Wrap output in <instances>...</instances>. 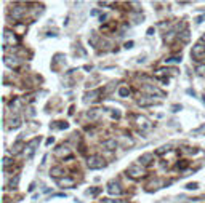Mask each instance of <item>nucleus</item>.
Here are the masks:
<instances>
[{
    "mask_svg": "<svg viewBox=\"0 0 205 203\" xmlns=\"http://www.w3.org/2000/svg\"><path fill=\"white\" fill-rule=\"evenodd\" d=\"M5 64L7 66H10V67H16L18 64H19V59L16 58V56H5Z\"/></svg>",
    "mask_w": 205,
    "mask_h": 203,
    "instance_id": "9b49d317",
    "label": "nucleus"
},
{
    "mask_svg": "<svg viewBox=\"0 0 205 203\" xmlns=\"http://www.w3.org/2000/svg\"><path fill=\"white\" fill-rule=\"evenodd\" d=\"M173 35H175V31H170L168 35H165V40H167V42H170V40L173 38Z\"/></svg>",
    "mask_w": 205,
    "mask_h": 203,
    "instance_id": "2f4dec72",
    "label": "nucleus"
},
{
    "mask_svg": "<svg viewBox=\"0 0 205 203\" xmlns=\"http://www.w3.org/2000/svg\"><path fill=\"white\" fill-rule=\"evenodd\" d=\"M202 55H205V47H203L202 43H197V45L192 48V56L197 58V59H200Z\"/></svg>",
    "mask_w": 205,
    "mask_h": 203,
    "instance_id": "1a4fd4ad",
    "label": "nucleus"
},
{
    "mask_svg": "<svg viewBox=\"0 0 205 203\" xmlns=\"http://www.w3.org/2000/svg\"><path fill=\"white\" fill-rule=\"evenodd\" d=\"M107 194H109V195H120V194H122L120 184H119L117 181H109V182H107Z\"/></svg>",
    "mask_w": 205,
    "mask_h": 203,
    "instance_id": "20e7f679",
    "label": "nucleus"
},
{
    "mask_svg": "<svg viewBox=\"0 0 205 203\" xmlns=\"http://www.w3.org/2000/svg\"><path fill=\"white\" fill-rule=\"evenodd\" d=\"M54 142V138H48L47 139V146H50V144H53Z\"/></svg>",
    "mask_w": 205,
    "mask_h": 203,
    "instance_id": "f704fd0d",
    "label": "nucleus"
},
{
    "mask_svg": "<svg viewBox=\"0 0 205 203\" xmlns=\"http://www.w3.org/2000/svg\"><path fill=\"white\" fill-rule=\"evenodd\" d=\"M112 117L114 118H120V112H112Z\"/></svg>",
    "mask_w": 205,
    "mask_h": 203,
    "instance_id": "e433bc0d",
    "label": "nucleus"
},
{
    "mask_svg": "<svg viewBox=\"0 0 205 203\" xmlns=\"http://www.w3.org/2000/svg\"><path fill=\"white\" fill-rule=\"evenodd\" d=\"M203 18H205V16H199V18H197V21H196V22H197V24H200V22H202V21H203Z\"/></svg>",
    "mask_w": 205,
    "mask_h": 203,
    "instance_id": "58836bf2",
    "label": "nucleus"
},
{
    "mask_svg": "<svg viewBox=\"0 0 205 203\" xmlns=\"http://www.w3.org/2000/svg\"><path fill=\"white\" fill-rule=\"evenodd\" d=\"M144 90L146 91H149V93H152V94H159V96H163V93L157 88V87H151V85H146L144 87Z\"/></svg>",
    "mask_w": 205,
    "mask_h": 203,
    "instance_id": "f3484780",
    "label": "nucleus"
},
{
    "mask_svg": "<svg viewBox=\"0 0 205 203\" xmlns=\"http://www.w3.org/2000/svg\"><path fill=\"white\" fill-rule=\"evenodd\" d=\"M176 62H181V56H173L165 59V64H176Z\"/></svg>",
    "mask_w": 205,
    "mask_h": 203,
    "instance_id": "4be33fe9",
    "label": "nucleus"
},
{
    "mask_svg": "<svg viewBox=\"0 0 205 203\" xmlns=\"http://www.w3.org/2000/svg\"><path fill=\"white\" fill-rule=\"evenodd\" d=\"M127 174L130 176V178H133V179H138V178H143V176L146 174V170L141 165H131V166H128Z\"/></svg>",
    "mask_w": 205,
    "mask_h": 203,
    "instance_id": "f03ea898",
    "label": "nucleus"
},
{
    "mask_svg": "<svg viewBox=\"0 0 205 203\" xmlns=\"http://www.w3.org/2000/svg\"><path fill=\"white\" fill-rule=\"evenodd\" d=\"M98 94H100V91L96 90V91H91V93H87L85 94V102H88V101H95V99H96V96H98Z\"/></svg>",
    "mask_w": 205,
    "mask_h": 203,
    "instance_id": "a211bd4d",
    "label": "nucleus"
},
{
    "mask_svg": "<svg viewBox=\"0 0 205 203\" xmlns=\"http://www.w3.org/2000/svg\"><path fill=\"white\" fill-rule=\"evenodd\" d=\"M8 123H10V128H19V126H21V118H19V117H15V118H11Z\"/></svg>",
    "mask_w": 205,
    "mask_h": 203,
    "instance_id": "6ab92c4d",
    "label": "nucleus"
},
{
    "mask_svg": "<svg viewBox=\"0 0 205 203\" xmlns=\"http://www.w3.org/2000/svg\"><path fill=\"white\" fill-rule=\"evenodd\" d=\"M104 19H107V15H101V16H100V21H101V22H103Z\"/></svg>",
    "mask_w": 205,
    "mask_h": 203,
    "instance_id": "4c0bfd02",
    "label": "nucleus"
},
{
    "mask_svg": "<svg viewBox=\"0 0 205 203\" xmlns=\"http://www.w3.org/2000/svg\"><path fill=\"white\" fill-rule=\"evenodd\" d=\"M24 147V144H23V141H16L15 144L11 146V149H10V152L13 154V155H16V154H19L21 152V149Z\"/></svg>",
    "mask_w": 205,
    "mask_h": 203,
    "instance_id": "f8f14e48",
    "label": "nucleus"
},
{
    "mask_svg": "<svg viewBox=\"0 0 205 203\" xmlns=\"http://www.w3.org/2000/svg\"><path fill=\"white\" fill-rule=\"evenodd\" d=\"M136 121H138V126H140L141 130H144V131H147V130L152 128V123H151V121H149L146 117H138V118H136Z\"/></svg>",
    "mask_w": 205,
    "mask_h": 203,
    "instance_id": "423d86ee",
    "label": "nucleus"
},
{
    "mask_svg": "<svg viewBox=\"0 0 205 203\" xmlns=\"http://www.w3.org/2000/svg\"><path fill=\"white\" fill-rule=\"evenodd\" d=\"M196 72L197 74H205V66H197L196 67Z\"/></svg>",
    "mask_w": 205,
    "mask_h": 203,
    "instance_id": "cd10ccee",
    "label": "nucleus"
},
{
    "mask_svg": "<svg viewBox=\"0 0 205 203\" xmlns=\"http://www.w3.org/2000/svg\"><path fill=\"white\" fill-rule=\"evenodd\" d=\"M61 174H64V171H63V168H59V166H54V168H51L50 170V176H53V178H59Z\"/></svg>",
    "mask_w": 205,
    "mask_h": 203,
    "instance_id": "dca6fc26",
    "label": "nucleus"
},
{
    "mask_svg": "<svg viewBox=\"0 0 205 203\" xmlns=\"http://www.w3.org/2000/svg\"><path fill=\"white\" fill-rule=\"evenodd\" d=\"M101 114H103V111H101V109H91V111L87 114V117H88L90 120H96Z\"/></svg>",
    "mask_w": 205,
    "mask_h": 203,
    "instance_id": "4468645a",
    "label": "nucleus"
},
{
    "mask_svg": "<svg viewBox=\"0 0 205 203\" xmlns=\"http://www.w3.org/2000/svg\"><path fill=\"white\" fill-rule=\"evenodd\" d=\"M53 128H58V130H66V128H69V123H66V121H59V125H50Z\"/></svg>",
    "mask_w": 205,
    "mask_h": 203,
    "instance_id": "5701e85b",
    "label": "nucleus"
},
{
    "mask_svg": "<svg viewBox=\"0 0 205 203\" xmlns=\"http://www.w3.org/2000/svg\"><path fill=\"white\" fill-rule=\"evenodd\" d=\"M170 151V146H162L159 151H157V155H162V154H165V152H168Z\"/></svg>",
    "mask_w": 205,
    "mask_h": 203,
    "instance_id": "393cba45",
    "label": "nucleus"
},
{
    "mask_svg": "<svg viewBox=\"0 0 205 203\" xmlns=\"http://www.w3.org/2000/svg\"><path fill=\"white\" fill-rule=\"evenodd\" d=\"M11 163H13V161H11L8 157H3V166H5V168H7L8 165H11Z\"/></svg>",
    "mask_w": 205,
    "mask_h": 203,
    "instance_id": "c756f323",
    "label": "nucleus"
},
{
    "mask_svg": "<svg viewBox=\"0 0 205 203\" xmlns=\"http://www.w3.org/2000/svg\"><path fill=\"white\" fill-rule=\"evenodd\" d=\"M24 15H26V8H24V7H19V5L13 7V10H11V16L15 18V19H23Z\"/></svg>",
    "mask_w": 205,
    "mask_h": 203,
    "instance_id": "39448f33",
    "label": "nucleus"
},
{
    "mask_svg": "<svg viewBox=\"0 0 205 203\" xmlns=\"http://www.w3.org/2000/svg\"><path fill=\"white\" fill-rule=\"evenodd\" d=\"M138 104L140 106H152L154 104V98L152 96H144V98L138 99Z\"/></svg>",
    "mask_w": 205,
    "mask_h": 203,
    "instance_id": "ddd939ff",
    "label": "nucleus"
},
{
    "mask_svg": "<svg viewBox=\"0 0 205 203\" xmlns=\"http://www.w3.org/2000/svg\"><path fill=\"white\" fill-rule=\"evenodd\" d=\"M109 203H122L120 200H109Z\"/></svg>",
    "mask_w": 205,
    "mask_h": 203,
    "instance_id": "ea45409f",
    "label": "nucleus"
},
{
    "mask_svg": "<svg viewBox=\"0 0 205 203\" xmlns=\"http://www.w3.org/2000/svg\"><path fill=\"white\" fill-rule=\"evenodd\" d=\"M186 189H189V191H196V189H199V184L197 182H189L186 186Z\"/></svg>",
    "mask_w": 205,
    "mask_h": 203,
    "instance_id": "a878e982",
    "label": "nucleus"
},
{
    "mask_svg": "<svg viewBox=\"0 0 205 203\" xmlns=\"http://www.w3.org/2000/svg\"><path fill=\"white\" fill-rule=\"evenodd\" d=\"M74 184H75V181L72 179V178H63V179H58V186L59 187H74Z\"/></svg>",
    "mask_w": 205,
    "mask_h": 203,
    "instance_id": "9d476101",
    "label": "nucleus"
},
{
    "mask_svg": "<svg viewBox=\"0 0 205 203\" xmlns=\"http://www.w3.org/2000/svg\"><path fill=\"white\" fill-rule=\"evenodd\" d=\"M202 40H203V42H205V34H203V37H202Z\"/></svg>",
    "mask_w": 205,
    "mask_h": 203,
    "instance_id": "79ce46f5",
    "label": "nucleus"
},
{
    "mask_svg": "<svg viewBox=\"0 0 205 203\" xmlns=\"http://www.w3.org/2000/svg\"><path fill=\"white\" fill-rule=\"evenodd\" d=\"M87 163H88L90 170H101V168L106 166V160L103 157H100V155H91Z\"/></svg>",
    "mask_w": 205,
    "mask_h": 203,
    "instance_id": "f257e3e1",
    "label": "nucleus"
},
{
    "mask_svg": "<svg viewBox=\"0 0 205 203\" xmlns=\"http://www.w3.org/2000/svg\"><path fill=\"white\" fill-rule=\"evenodd\" d=\"M101 147L106 149V151H115L117 149V141L115 139H106L101 142Z\"/></svg>",
    "mask_w": 205,
    "mask_h": 203,
    "instance_id": "6e6552de",
    "label": "nucleus"
},
{
    "mask_svg": "<svg viewBox=\"0 0 205 203\" xmlns=\"http://www.w3.org/2000/svg\"><path fill=\"white\" fill-rule=\"evenodd\" d=\"M18 181H19V176H16V178L10 182V187H16V186H18Z\"/></svg>",
    "mask_w": 205,
    "mask_h": 203,
    "instance_id": "c85d7f7f",
    "label": "nucleus"
},
{
    "mask_svg": "<svg viewBox=\"0 0 205 203\" xmlns=\"http://www.w3.org/2000/svg\"><path fill=\"white\" fill-rule=\"evenodd\" d=\"M56 155H59V157H63V155H69V149H67V147H64V146L58 147V151H56Z\"/></svg>",
    "mask_w": 205,
    "mask_h": 203,
    "instance_id": "412c9836",
    "label": "nucleus"
},
{
    "mask_svg": "<svg viewBox=\"0 0 205 203\" xmlns=\"http://www.w3.org/2000/svg\"><path fill=\"white\" fill-rule=\"evenodd\" d=\"M131 16H133V19H135V21H133L135 24H140V22H143V16H141V15H131Z\"/></svg>",
    "mask_w": 205,
    "mask_h": 203,
    "instance_id": "bb28decb",
    "label": "nucleus"
},
{
    "mask_svg": "<svg viewBox=\"0 0 205 203\" xmlns=\"http://www.w3.org/2000/svg\"><path fill=\"white\" fill-rule=\"evenodd\" d=\"M16 42H18V38L15 37V34L13 32H10L8 29L5 31V34H3V50H7L8 48V45H16Z\"/></svg>",
    "mask_w": 205,
    "mask_h": 203,
    "instance_id": "7ed1b4c3",
    "label": "nucleus"
},
{
    "mask_svg": "<svg viewBox=\"0 0 205 203\" xmlns=\"http://www.w3.org/2000/svg\"><path fill=\"white\" fill-rule=\"evenodd\" d=\"M147 35H154V29H152V27L147 29Z\"/></svg>",
    "mask_w": 205,
    "mask_h": 203,
    "instance_id": "c9c22d12",
    "label": "nucleus"
},
{
    "mask_svg": "<svg viewBox=\"0 0 205 203\" xmlns=\"http://www.w3.org/2000/svg\"><path fill=\"white\" fill-rule=\"evenodd\" d=\"M38 142H40V138H35L34 141H31L29 144H27V146H26V147H27V151H29V157H31V155L34 154V151H35V149H34V147H35V146H37Z\"/></svg>",
    "mask_w": 205,
    "mask_h": 203,
    "instance_id": "2eb2a0df",
    "label": "nucleus"
},
{
    "mask_svg": "<svg viewBox=\"0 0 205 203\" xmlns=\"http://www.w3.org/2000/svg\"><path fill=\"white\" fill-rule=\"evenodd\" d=\"M202 102H203V104H205V96H203V98H202Z\"/></svg>",
    "mask_w": 205,
    "mask_h": 203,
    "instance_id": "a19ab883",
    "label": "nucleus"
},
{
    "mask_svg": "<svg viewBox=\"0 0 205 203\" xmlns=\"http://www.w3.org/2000/svg\"><path fill=\"white\" fill-rule=\"evenodd\" d=\"M178 37L183 40V42H189V38H191V35H189V31H187V29H183V31L178 34Z\"/></svg>",
    "mask_w": 205,
    "mask_h": 203,
    "instance_id": "aec40b11",
    "label": "nucleus"
},
{
    "mask_svg": "<svg viewBox=\"0 0 205 203\" xmlns=\"http://www.w3.org/2000/svg\"><path fill=\"white\" fill-rule=\"evenodd\" d=\"M133 45H135L133 42H127V43H125V48H127V50H130V48H133Z\"/></svg>",
    "mask_w": 205,
    "mask_h": 203,
    "instance_id": "72a5a7b5",
    "label": "nucleus"
},
{
    "mask_svg": "<svg viewBox=\"0 0 205 203\" xmlns=\"http://www.w3.org/2000/svg\"><path fill=\"white\" fill-rule=\"evenodd\" d=\"M154 161V155L152 154H143L140 157V165L141 166H149Z\"/></svg>",
    "mask_w": 205,
    "mask_h": 203,
    "instance_id": "0eeeda50",
    "label": "nucleus"
},
{
    "mask_svg": "<svg viewBox=\"0 0 205 203\" xmlns=\"http://www.w3.org/2000/svg\"><path fill=\"white\" fill-rule=\"evenodd\" d=\"M119 94H120L122 98H125V96H128V94H130V90H128L127 87H122V88L119 90Z\"/></svg>",
    "mask_w": 205,
    "mask_h": 203,
    "instance_id": "b1692460",
    "label": "nucleus"
},
{
    "mask_svg": "<svg viewBox=\"0 0 205 203\" xmlns=\"http://www.w3.org/2000/svg\"><path fill=\"white\" fill-rule=\"evenodd\" d=\"M181 109H183V107H181V106H178V104H175V106H172V111H173V112H180Z\"/></svg>",
    "mask_w": 205,
    "mask_h": 203,
    "instance_id": "7c9ffc66",
    "label": "nucleus"
},
{
    "mask_svg": "<svg viewBox=\"0 0 205 203\" xmlns=\"http://www.w3.org/2000/svg\"><path fill=\"white\" fill-rule=\"evenodd\" d=\"M186 93H187V94H191V96H196V91H194V90H191V88H187V90H186Z\"/></svg>",
    "mask_w": 205,
    "mask_h": 203,
    "instance_id": "473e14b6",
    "label": "nucleus"
}]
</instances>
